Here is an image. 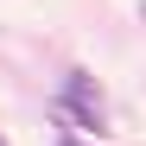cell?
I'll return each instance as SVG.
<instances>
[{"label": "cell", "instance_id": "6da1fadb", "mask_svg": "<svg viewBox=\"0 0 146 146\" xmlns=\"http://www.w3.org/2000/svg\"><path fill=\"white\" fill-rule=\"evenodd\" d=\"M57 114H70L83 133H108V108H102V89H95L89 70H64V83H57Z\"/></svg>", "mask_w": 146, "mask_h": 146}, {"label": "cell", "instance_id": "7a4b0ae2", "mask_svg": "<svg viewBox=\"0 0 146 146\" xmlns=\"http://www.w3.org/2000/svg\"><path fill=\"white\" fill-rule=\"evenodd\" d=\"M57 146H89V140H83L76 127H57Z\"/></svg>", "mask_w": 146, "mask_h": 146}, {"label": "cell", "instance_id": "3957f363", "mask_svg": "<svg viewBox=\"0 0 146 146\" xmlns=\"http://www.w3.org/2000/svg\"><path fill=\"white\" fill-rule=\"evenodd\" d=\"M0 146H7V140H0Z\"/></svg>", "mask_w": 146, "mask_h": 146}]
</instances>
